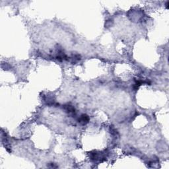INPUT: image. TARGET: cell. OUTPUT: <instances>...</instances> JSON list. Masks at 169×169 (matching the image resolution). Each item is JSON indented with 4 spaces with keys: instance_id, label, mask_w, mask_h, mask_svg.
Listing matches in <instances>:
<instances>
[{
    "instance_id": "1",
    "label": "cell",
    "mask_w": 169,
    "mask_h": 169,
    "mask_svg": "<svg viewBox=\"0 0 169 169\" xmlns=\"http://www.w3.org/2000/svg\"><path fill=\"white\" fill-rule=\"evenodd\" d=\"M78 122L82 125H85L87 123H89V116H87V114H82L78 119Z\"/></svg>"
},
{
    "instance_id": "2",
    "label": "cell",
    "mask_w": 169,
    "mask_h": 169,
    "mask_svg": "<svg viewBox=\"0 0 169 169\" xmlns=\"http://www.w3.org/2000/svg\"><path fill=\"white\" fill-rule=\"evenodd\" d=\"M64 108L66 110V112L69 114H74L75 112V109L73 106H72L70 105H67L64 106Z\"/></svg>"
}]
</instances>
